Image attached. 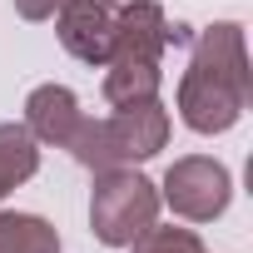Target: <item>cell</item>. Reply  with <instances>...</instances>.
<instances>
[{"label":"cell","mask_w":253,"mask_h":253,"mask_svg":"<svg viewBox=\"0 0 253 253\" xmlns=\"http://www.w3.org/2000/svg\"><path fill=\"white\" fill-rule=\"evenodd\" d=\"M248 45L243 25L218 20L199 30L189 70L179 80V119L194 134H228L248 109Z\"/></svg>","instance_id":"6da1fadb"},{"label":"cell","mask_w":253,"mask_h":253,"mask_svg":"<svg viewBox=\"0 0 253 253\" xmlns=\"http://www.w3.org/2000/svg\"><path fill=\"white\" fill-rule=\"evenodd\" d=\"M164 144H169V109L159 99H149V104H124L109 119H89L84 114L80 129H75V139H70V154L89 174H104V169L144 164Z\"/></svg>","instance_id":"7a4b0ae2"},{"label":"cell","mask_w":253,"mask_h":253,"mask_svg":"<svg viewBox=\"0 0 253 253\" xmlns=\"http://www.w3.org/2000/svg\"><path fill=\"white\" fill-rule=\"evenodd\" d=\"M149 223H159V184L129 169H104L89 189V228L104 248H129Z\"/></svg>","instance_id":"3957f363"},{"label":"cell","mask_w":253,"mask_h":253,"mask_svg":"<svg viewBox=\"0 0 253 253\" xmlns=\"http://www.w3.org/2000/svg\"><path fill=\"white\" fill-rule=\"evenodd\" d=\"M233 199V179L218 159L209 154H184L169 164L164 184H159V204H169L179 218L189 223H213Z\"/></svg>","instance_id":"277c9868"},{"label":"cell","mask_w":253,"mask_h":253,"mask_svg":"<svg viewBox=\"0 0 253 253\" xmlns=\"http://www.w3.org/2000/svg\"><path fill=\"white\" fill-rule=\"evenodd\" d=\"M114 20H119L114 0H70V5L55 15V35H60V45L75 60L109 65V55H114Z\"/></svg>","instance_id":"5b68a950"},{"label":"cell","mask_w":253,"mask_h":253,"mask_svg":"<svg viewBox=\"0 0 253 253\" xmlns=\"http://www.w3.org/2000/svg\"><path fill=\"white\" fill-rule=\"evenodd\" d=\"M80 119H84V109H80L75 89H65V84H40V89H30V99H25V129H30L35 144L70 149Z\"/></svg>","instance_id":"8992f818"},{"label":"cell","mask_w":253,"mask_h":253,"mask_svg":"<svg viewBox=\"0 0 253 253\" xmlns=\"http://www.w3.org/2000/svg\"><path fill=\"white\" fill-rule=\"evenodd\" d=\"M159 84H164V70H159V60H139V55H114V60L104 65V99H109L114 109L159 99Z\"/></svg>","instance_id":"52a82bcc"},{"label":"cell","mask_w":253,"mask_h":253,"mask_svg":"<svg viewBox=\"0 0 253 253\" xmlns=\"http://www.w3.org/2000/svg\"><path fill=\"white\" fill-rule=\"evenodd\" d=\"M40 169V144L30 139L25 124H0V199L10 189H20L25 179H35Z\"/></svg>","instance_id":"ba28073f"},{"label":"cell","mask_w":253,"mask_h":253,"mask_svg":"<svg viewBox=\"0 0 253 253\" xmlns=\"http://www.w3.org/2000/svg\"><path fill=\"white\" fill-rule=\"evenodd\" d=\"M0 253H60V233L40 213L0 209Z\"/></svg>","instance_id":"9c48e42d"},{"label":"cell","mask_w":253,"mask_h":253,"mask_svg":"<svg viewBox=\"0 0 253 253\" xmlns=\"http://www.w3.org/2000/svg\"><path fill=\"white\" fill-rule=\"evenodd\" d=\"M129 253H209L204 243H199V233L194 228H159V223H149L134 243H129Z\"/></svg>","instance_id":"30bf717a"},{"label":"cell","mask_w":253,"mask_h":253,"mask_svg":"<svg viewBox=\"0 0 253 253\" xmlns=\"http://www.w3.org/2000/svg\"><path fill=\"white\" fill-rule=\"evenodd\" d=\"M70 0H15V15L20 20H55Z\"/></svg>","instance_id":"8fae6325"}]
</instances>
